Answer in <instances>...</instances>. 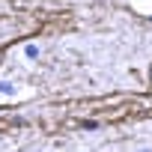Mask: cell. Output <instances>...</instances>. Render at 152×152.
<instances>
[{
  "label": "cell",
  "instance_id": "obj_1",
  "mask_svg": "<svg viewBox=\"0 0 152 152\" xmlns=\"http://www.w3.org/2000/svg\"><path fill=\"white\" fill-rule=\"evenodd\" d=\"M0 93H15V84L12 81H3V84H0Z\"/></svg>",
  "mask_w": 152,
  "mask_h": 152
},
{
  "label": "cell",
  "instance_id": "obj_2",
  "mask_svg": "<svg viewBox=\"0 0 152 152\" xmlns=\"http://www.w3.org/2000/svg\"><path fill=\"white\" fill-rule=\"evenodd\" d=\"M0 63H3V48H0Z\"/></svg>",
  "mask_w": 152,
  "mask_h": 152
},
{
  "label": "cell",
  "instance_id": "obj_3",
  "mask_svg": "<svg viewBox=\"0 0 152 152\" xmlns=\"http://www.w3.org/2000/svg\"><path fill=\"white\" fill-rule=\"evenodd\" d=\"M149 81H152V66H149Z\"/></svg>",
  "mask_w": 152,
  "mask_h": 152
},
{
  "label": "cell",
  "instance_id": "obj_4",
  "mask_svg": "<svg viewBox=\"0 0 152 152\" xmlns=\"http://www.w3.org/2000/svg\"><path fill=\"white\" fill-rule=\"evenodd\" d=\"M140 152H152V149H140Z\"/></svg>",
  "mask_w": 152,
  "mask_h": 152
}]
</instances>
